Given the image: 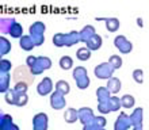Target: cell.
<instances>
[{"label":"cell","mask_w":149,"mask_h":130,"mask_svg":"<svg viewBox=\"0 0 149 130\" xmlns=\"http://www.w3.org/2000/svg\"><path fill=\"white\" fill-rule=\"evenodd\" d=\"M14 77H15L16 81L23 80L24 84H26V81H27V84H31L33 80H34V77H33L30 73H27V71H26V68H24V67H19V68H18V69L15 71V75H14Z\"/></svg>","instance_id":"obj_1"},{"label":"cell","mask_w":149,"mask_h":130,"mask_svg":"<svg viewBox=\"0 0 149 130\" xmlns=\"http://www.w3.org/2000/svg\"><path fill=\"white\" fill-rule=\"evenodd\" d=\"M60 64H61V68H63V69H71L72 65H73V61H72V58H69V57H63Z\"/></svg>","instance_id":"obj_2"},{"label":"cell","mask_w":149,"mask_h":130,"mask_svg":"<svg viewBox=\"0 0 149 130\" xmlns=\"http://www.w3.org/2000/svg\"><path fill=\"white\" fill-rule=\"evenodd\" d=\"M88 57H90V53H88V50H86V49H80V50H77V58L79 60H88Z\"/></svg>","instance_id":"obj_3"},{"label":"cell","mask_w":149,"mask_h":130,"mask_svg":"<svg viewBox=\"0 0 149 130\" xmlns=\"http://www.w3.org/2000/svg\"><path fill=\"white\" fill-rule=\"evenodd\" d=\"M133 77L137 80L138 83H142V72L141 71H136V72H134V73H133Z\"/></svg>","instance_id":"obj_4"},{"label":"cell","mask_w":149,"mask_h":130,"mask_svg":"<svg viewBox=\"0 0 149 130\" xmlns=\"http://www.w3.org/2000/svg\"><path fill=\"white\" fill-rule=\"evenodd\" d=\"M113 63H115V65H114V68H115V69L121 67V60L117 58V57H114V56L110 58V64H113Z\"/></svg>","instance_id":"obj_5"},{"label":"cell","mask_w":149,"mask_h":130,"mask_svg":"<svg viewBox=\"0 0 149 130\" xmlns=\"http://www.w3.org/2000/svg\"><path fill=\"white\" fill-rule=\"evenodd\" d=\"M137 22H138V26H141V27H142V19H141V18H138Z\"/></svg>","instance_id":"obj_6"}]
</instances>
